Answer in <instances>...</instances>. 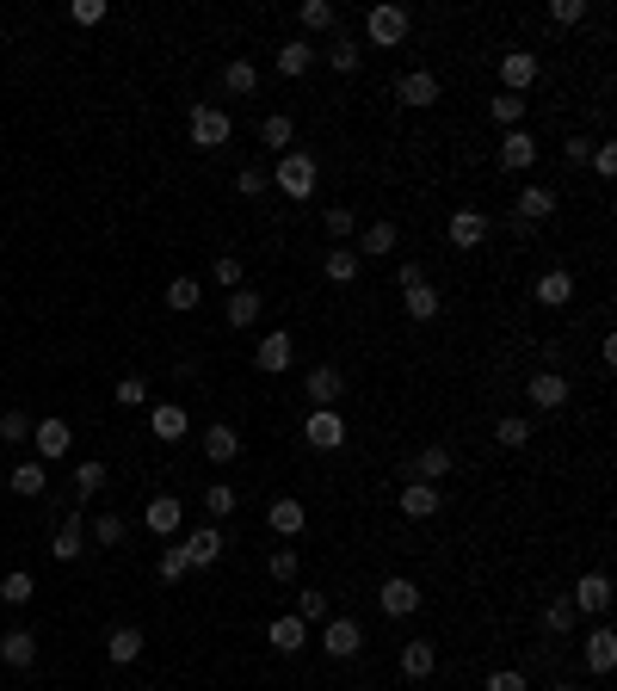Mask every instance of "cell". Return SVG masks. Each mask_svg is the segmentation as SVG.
<instances>
[{
	"instance_id": "c3c4849f",
	"label": "cell",
	"mask_w": 617,
	"mask_h": 691,
	"mask_svg": "<svg viewBox=\"0 0 617 691\" xmlns=\"http://www.w3.org/2000/svg\"><path fill=\"white\" fill-rule=\"evenodd\" d=\"M297 19H303V31H334V7H328V0H303Z\"/></svg>"
},
{
	"instance_id": "7bdbcfd3",
	"label": "cell",
	"mask_w": 617,
	"mask_h": 691,
	"mask_svg": "<svg viewBox=\"0 0 617 691\" xmlns=\"http://www.w3.org/2000/svg\"><path fill=\"white\" fill-rule=\"evenodd\" d=\"M488 112H494V124L519 130V124H525V99H519V93H494V105H488Z\"/></svg>"
},
{
	"instance_id": "52a82bcc",
	"label": "cell",
	"mask_w": 617,
	"mask_h": 691,
	"mask_svg": "<svg viewBox=\"0 0 617 691\" xmlns=\"http://www.w3.org/2000/svg\"><path fill=\"white\" fill-rule=\"evenodd\" d=\"M543 75V62H537V50H506L500 56V93H519L525 99V87Z\"/></svg>"
},
{
	"instance_id": "d6a6232c",
	"label": "cell",
	"mask_w": 617,
	"mask_h": 691,
	"mask_svg": "<svg viewBox=\"0 0 617 691\" xmlns=\"http://www.w3.org/2000/svg\"><path fill=\"white\" fill-rule=\"evenodd\" d=\"M358 253L352 247H328V260H321V272H328V284H358Z\"/></svg>"
},
{
	"instance_id": "681fc988",
	"label": "cell",
	"mask_w": 617,
	"mask_h": 691,
	"mask_svg": "<svg viewBox=\"0 0 617 691\" xmlns=\"http://www.w3.org/2000/svg\"><path fill=\"white\" fill-rule=\"evenodd\" d=\"M186 574H192L186 543H167V550H161V580H186Z\"/></svg>"
},
{
	"instance_id": "e575fe53",
	"label": "cell",
	"mask_w": 617,
	"mask_h": 691,
	"mask_svg": "<svg viewBox=\"0 0 617 691\" xmlns=\"http://www.w3.org/2000/svg\"><path fill=\"white\" fill-rule=\"evenodd\" d=\"M432 667H439V648H432V642H408L402 648V673L408 679H432Z\"/></svg>"
},
{
	"instance_id": "60d3db41",
	"label": "cell",
	"mask_w": 617,
	"mask_h": 691,
	"mask_svg": "<svg viewBox=\"0 0 617 691\" xmlns=\"http://www.w3.org/2000/svg\"><path fill=\"white\" fill-rule=\"evenodd\" d=\"M223 87H229V93H253V87H260V68H253L247 56H235V62L223 68Z\"/></svg>"
},
{
	"instance_id": "f5cc1de1",
	"label": "cell",
	"mask_w": 617,
	"mask_h": 691,
	"mask_svg": "<svg viewBox=\"0 0 617 691\" xmlns=\"http://www.w3.org/2000/svg\"><path fill=\"white\" fill-rule=\"evenodd\" d=\"M105 482H112V469H105V463H93V457L75 469V488H81V494H99Z\"/></svg>"
},
{
	"instance_id": "e7e4bbea",
	"label": "cell",
	"mask_w": 617,
	"mask_h": 691,
	"mask_svg": "<svg viewBox=\"0 0 617 691\" xmlns=\"http://www.w3.org/2000/svg\"><path fill=\"white\" fill-rule=\"evenodd\" d=\"M562 155H568V161L580 167V161H587V155H593V142H587V136H568V149H562Z\"/></svg>"
},
{
	"instance_id": "5bb4252c",
	"label": "cell",
	"mask_w": 617,
	"mask_h": 691,
	"mask_svg": "<svg viewBox=\"0 0 617 691\" xmlns=\"http://www.w3.org/2000/svg\"><path fill=\"white\" fill-rule=\"evenodd\" d=\"M266 642H272L278 654H303V648H309V624H303L297 611H284V617H272V624H266Z\"/></svg>"
},
{
	"instance_id": "83f0119b",
	"label": "cell",
	"mask_w": 617,
	"mask_h": 691,
	"mask_svg": "<svg viewBox=\"0 0 617 691\" xmlns=\"http://www.w3.org/2000/svg\"><path fill=\"white\" fill-rule=\"evenodd\" d=\"M186 556H192V568L223 562V531H216V525H198V531L186 537Z\"/></svg>"
},
{
	"instance_id": "680465c9",
	"label": "cell",
	"mask_w": 617,
	"mask_h": 691,
	"mask_svg": "<svg viewBox=\"0 0 617 691\" xmlns=\"http://www.w3.org/2000/svg\"><path fill=\"white\" fill-rule=\"evenodd\" d=\"M550 19L556 25H580V19H587V0H550Z\"/></svg>"
},
{
	"instance_id": "b9f144b4",
	"label": "cell",
	"mask_w": 617,
	"mask_h": 691,
	"mask_svg": "<svg viewBox=\"0 0 617 691\" xmlns=\"http://www.w3.org/2000/svg\"><path fill=\"white\" fill-rule=\"evenodd\" d=\"M266 574H272V580H284V587H290V580L303 574V556H297V550H290V543H284V550H272V556H266Z\"/></svg>"
},
{
	"instance_id": "f6af8a7d",
	"label": "cell",
	"mask_w": 617,
	"mask_h": 691,
	"mask_svg": "<svg viewBox=\"0 0 617 691\" xmlns=\"http://www.w3.org/2000/svg\"><path fill=\"white\" fill-rule=\"evenodd\" d=\"M50 488V476H44V463H19L13 469V494H31V500H38Z\"/></svg>"
},
{
	"instance_id": "f1b7e54d",
	"label": "cell",
	"mask_w": 617,
	"mask_h": 691,
	"mask_svg": "<svg viewBox=\"0 0 617 691\" xmlns=\"http://www.w3.org/2000/svg\"><path fill=\"white\" fill-rule=\"evenodd\" d=\"M136 654H142V630L136 624H118L112 636H105V661H112V667H130Z\"/></svg>"
},
{
	"instance_id": "30bf717a",
	"label": "cell",
	"mask_w": 617,
	"mask_h": 691,
	"mask_svg": "<svg viewBox=\"0 0 617 691\" xmlns=\"http://www.w3.org/2000/svg\"><path fill=\"white\" fill-rule=\"evenodd\" d=\"M290 358H297V340L284 334V327H272V334L253 346V365H260L266 377H278V371H290Z\"/></svg>"
},
{
	"instance_id": "d590c367",
	"label": "cell",
	"mask_w": 617,
	"mask_h": 691,
	"mask_svg": "<svg viewBox=\"0 0 617 691\" xmlns=\"http://www.w3.org/2000/svg\"><path fill=\"white\" fill-rule=\"evenodd\" d=\"M161 303H167L173 315H192V309L204 303V290H198V278H173V284H167V297H161Z\"/></svg>"
},
{
	"instance_id": "91938a15",
	"label": "cell",
	"mask_w": 617,
	"mask_h": 691,
	"mask_svg": "<svg viewBox=\"0 0 617 691\" xmlns=\"http://www.w3.org/2000/svg\"><path fill=\"white\" fill-rule=\"evenodd\" d=\"M105 13H112L105 0H75V7H68V19H75V25H99Z\"/></svg>"
},
{
	"instance_id": "ba28073f",
	"label": "cell",
	"mask_w": 617,
	"mask_h": 691,
	"mask_svg": "<svg viewBox=\"0 0 617 691\" xmlns=\"http://www.w3.org/2000/svg\"><path fill=\"white\" fill-rule=\"evenodd\" d=\"M303 439H309L315 451H340V445H346V420H340V408H309Z\"/></svg>"
},
{
	"instance_id": "bcb514c9",
	"label": "cell",
	"mask_w": 617,
	"mask_h": 691,
	"mask_svg": "<svg viewBox=\"0 0 617 691\" xmlns=\"http://www.w3.org/2000/svg\"><path fill=\"white\" fill-rule=\"evenodd\" d=\"M124 531H130V525H124V513H99V519H93V543H99V550L124 543Z\"/></svg>"
},
{
	"instance_id": "db71d44e",
	"label": "cell",
	"mask_w": 617,
	"mask_h": 691,
	"mask_svg": "<svg viewBox=\"0 0 617 691\" xmlns=\"http://www.w3.org/2000/svg\"><path fill=\"white\" fill-rule=\"evenodd\" d=\"M482 691H531V679H525L519 667H500V673L482 679Z\"/></svg>"
},
{
	"instance_id": "7402d4cb",
	"label": "cell",
	"mask_w": 617,
	"mask_h": 691,
	"mask_svg": "<svg viewBox=\"0 0 617 691\" xmlns=\"http://www.w3.org/2000/svg\"><path fill=\"white\" fill-rule=\"evenodd\" d=\"M531 297H537L543 309H562V303H574V272H562V266H556V272H543V278L531 284Z\"/></svg>"
},
{
	"instance_id": "4316f807",
	"label": "cell",
	"mask_w": 617,
	"mask_h": 691,
	"mask_svg": "<svg viewBox=\"0 0 617 691\" xmlns=\"http://www.w3.org/2000/svg\"><path fill=\"white\" fill-rule=\"evenodd\" d=\"M309 68H315V44H309V38H290V44L278 50V75H284V81H303Z\"/></svg>"
},
{
	"instance_id": "1f68e13d",
	"label": "cell",
	"mask_w": 617,
	"mask_h": 691,
	"mask_svg": "<svg viewBox=\"0 0 617 691\" xmlns=\"http://www.w3.org/2000/svg\"><path fill=\"white\" fill-rule=\"evenodd\" d=\"M81 550H87V531H81V519H62V525H56V537H50V556H56V562H75Z\"/></svg>"
},
{
	"instance_id": "603a6c76",
	"label": "cell",
	"mask_w": 617,
	"mask_h": 691,
	"mask_svg": "<svg viewBox=\"0 0 617 691\" xmlns=\"http://www.w3.org/2000/svg\"><path fill=\"white\" fill-rule=\"evenodd\" d=\"M204 457H210V463H235V457H241V432H235L229 420L204 426Z\"/></svg>"
},
{
	"instance_id": "f546056e",
	"label": "cell",
	"mask_w": 617,
	"mask_h": 691,
	"mask_svg": "<svg viewBox=\"0 0 617 691\" xmlns=\"http://www.w3.org/2000/svg\"><path fill=\"white\" fill-rule=\"evenodd\" d=\"M488 241V216L482 210H457L451 216V247H482Z\"/></svg>"
},
{
	"instance_id": "8d00e7d4",
	"label": "cell",
	"mask_w": 617,
	"mask_h": 691,
	"mask_svg": "<svg viewBox=\"0 0 617 691\" xmlns=\"http://www.w3.org/2000/svg\"><path fill=\"white\" fill-rule=\"evenodd\" d=\"M290 136H297V124H290V112H266L260 118V142H266V149H290Z\"/></svg>"
},
{
	"instance_id": "5b68a950",
	"label": "cell",
	"mask_w": 617,
	"mask_h": 691,
	"mask_svg": "<svg viewBox=\"0 0 617 691\" xmlns=\"http://www.w3.org/2000/svg\"><path fill=\"white\" fill-rule=\"evenodd\" d=\"M420 587H414V580L408 574H383V587H377V605H383V617H414L420 611Z\"/></svg>"
},
{
	"instance_id": "836d02e7",
	"label": "cell",
	"mask_w": 617,
	"mask_h": 691,
	"mask_svg": "<svg viewBox=\"0 0 617 691\" xmlns=\"http://www.w3.org/2000/svg\"><path fill=\"white\" fill-rule=\"evenodd\" d=\"M402 309H408L414 321H432V315L445 309V297H439V290H432V284H414V290H402Z\"/></svg>"
},
{
	"instance_id": "ac0fdd59",
	"label": "cell",
	"mask_w": 617,
	"mask_h": 691,
	"mask_svg": "<svg viewBox=\"0 0 617 691\" xmlns=\"http://www.w3.org/2000/svg\"><path fill=\"white\" fill-rule=\"evenodd\" d=\"M525 395H531V408H543V414H556V408L568 402V377H562V371H537Z\"/></svg>"
},
{
	"instance_id": "ee69618b",
	"label": "cell",
	"mask_w": 617,
	"mask_h": 691,
	"mask_svg": "<svg viewBox=\"0 0 617 691\" xmlns=\"http://www.w3.org/2000/svg\"><path fill=\"white\" fill-rule=\"evenodd\" d=\"M494 439H500L506 451H525V445H531V420H519V414H506V420L494 426Z\"/></svg>"
},
{
	"instance_id": "7c38bea8",
	"label": "cell",
	"mask_w": 617,
	"mask_h": 691,
	"mask_svg": "<svg viewBox=\"0 0 617 691\" xmlns=\"http://www.w3.org/2000/svg\"><path fill=\"white\" fill-rule=\"evenodd\" d=\"M580 654H587L593 673H611V667H617V630H611V624H593L587 636H580Z\"/></svg>"
},
{
	"instance_id": "9a60e30c",
	"label": "cell",
	"mask_w": 617,
	"mask_h": 691,
	"mask_svg": "<svg viewBox=\"0 0 617 691\" xmlns=\"http://www.w3.org/2000/svg\"><path fill=\"white\" fill-rule=\"evenodd\" d=\"M451 463H457V457H451V445H426V451L408 463V482H432V488H439V482L451 476Z\"/></svg>"
},
{
	"instance_id": "74e56055",
	"label": "cell",
	"mask_w": 617,
	"mask_h": 691,
	"mask_svg": "<svg viewBox=\"0 0 617 691\" xmlns=\"http://www.w3.org/2000/svg\"><path fill=\"white\" fill-rule=\"evenodd\" d=\"M0 599H7L13 611H19V605H31V599H38V580H31L25 568H13L7 580H0Z\"/></svg>"
},
{
	"instance_id": "3957f363",
	"label": "cell",
	"mask_w": 617,
	"mask_h": 691,
	"mask_svg": "<svg viewBox=\"0 0 617 691\" xmlns=\"http://www.w3.org/2000/svg\"><path fill=\"white\" fill-rule=\"evenodd\" d=\"M365 38H371L377 50H395V44L408 38V7H395V0L371 7V13H365Z\"/></svg>"
},
{
	"instance_id": "6f0895ef",
	"label": "cell",
	"mask_w": 617,
	"mask_h": 691,
	"mask_svg": "<svg viewBox=\"0 0 617 691\" xmlns=\"http://www.w3.org/2000/svg\"><path fill=\"white\" fill-rule=\"evenodd\" d=\"M587 161H593L599 179H611V173H617V142H593V155H587Z\"/></svg>"
},
{
	"instance_id": "d6986e66",
	"label": "cell",
	"mask_w": 617,
	"mask_h": 691,
	"mask_svg": "<svg viewBox=\"0 0 617 691\" xmlns=\"http://www.w3.org/2000/svg\"><path fill=\"white\" fill-rule=\"evenodd\" d=\"M31 439H38V457H44V463H56V457H68L75 432H68V420H38V426H31Z\"/></svg>"
},
{
	"instance_id": "7dc6e473",
	"label": "cell",
	"mask_w": 617,
	"mask_h": 691,
	"mask_svg": "<svg viewBox=\"0 0 617 691\" xmlns=\"http://www.w3.org/2000/svg\"><path fill=\"white\" fill-rule=\"evenodd\" d=\"M204 513H210V519H229V513H235V488H229V482H210V488H204Z\"/></svg>"
},
{
	"instance_id": "9f6ffc18",
	"label": "cell",
	"mask_w": 617,
	"mask_h": 691,
	"mask_svg": "<svg viewBox=\"0 0 617 691\" xmlns=\"http://www.w3.org/2000/svg\"><path fill=\"white\" fill-rule=\"evenodd\" d=\"M328 56H334V68H340V75H358V62H365V50H358V44H346V38H340Z\"/></svg>"
},
{
	"instance_id": "6125c7cd",
	"label": "cell",
	"mask_w": 617,
	"mask_h": 691,
	"mask_svg": "<svg viewBox=\"0 0 617 691\" xmlns=\"http://www.w3.org/2000/svg\"><path fill=\"white\" fill-rule=\"evenodd\" d=\"M235 192H241V198H260V192H266V173H260V167H241V173H235Z\"/></svg>"
},
{
	"instance_id": "9c48e42d",
	"label": "cell",
	"mask_w": 617,
	"mask_h": 691,
	"mask_svg": "<svg viewBox=\"0 0 617 691\" xmlns=\"http://www.w3.org/2000/svg\"><path fill=\"white\" fill-rule=\"evenodd\" d=\"M537 155H543V149H537V136H531L525 124L500 136V167H506V173H531V167H537Z\"/></svg>"
},
{
	"instance_id": "2e32d148",
	"label": "cell",
	"mask_w": 617,
	"mask_h": 691,
	"mask_svg": "<svg viewBox=\"0 0 617 691\" xmlns=\"http://www.w3.org/2000/svg\"><path fill=\"white\" fill-rule=\"evenodd\" d=\"M340 389H346V377L334 371V365H309V377H303V395L315 408H334L340 402Z\"/></svg>"
},
{
	"instance_id": "e0dca14e",
	"label": "cell",
	"mask_w": 617,
	"mask_h": 691,
	"mask_svg": "<svg viewBox=\"0 0 617 691\" xmlns=\"http://www.w3.org/2000/svg\"><path fill=\"white\" fill-rule=\"evenodd\" d=\"M0 661L19 667V673H25V667H38V636H31L25 624H13L7 636H0Z\"/></svg>"
},
{
	"instance_id": "4dcf8cb0",
	"label": "cell",
	"mask_w": 617,
	"mask_h": 691,
	"mask_svg": "<svg viewBox=\"0 0 617 691\" xmlns=\"http://www.w3.org/2000/svg\"><path fill=\"white\" fill-rule=\"evenodd\" d=\"M260 309H266V297H260V290H235V297L223 303V315H229V327H235V334L260 321Z\"/></svg>"
},
{
	"instance_id": "277c9868",
	"label": "cell",
	"mask_w": 617,
	"mask_h": 691,
	"mask_svg": "<svg viewBox=\"0 0 617 691\" xmlns=\"http://www.w3.org/2000/svg\"><path fill=\"white\" fill-rule=\"evenodd\" d=\"M568 605L574 611H587V617H599V611H611V574L605 568H587L574 580V593H568Z\"/></svg>"
},
{
	"instance_id": "484cf974",
	"label": "cell",
	"mask_w": 617,
	"mask_h": 691,
	"mask_svg": "<svg viewBox=\"0 0 617 691\" xmlns=\"http://www.w3.org/2000/svg\"><path fill=\"white\" fill-rule=\"evenodd\" d=\"M149 432H155L161 445L186 439V408H179V402H155V408H149Z\"/></svg>"
},
{
	"instance_id": "8fae6325",
	"label": "cell",
	"mask_w": 617,
	"mask_h": 691,
	"mask_svg": "<svg viewBox=\"0 0 617 691\" xmlns=\"http://www.w3.org/2000/svg\"><path fill=\"white\" fill-rule=\"evenodd\" d=\"M395 99H402V105H414V112L439 105V75H432V68H408V75L395 81Z\"/></svg>"
},
{
	"instance_id": "d4e9b609",
	"label": "cell",
	"mask_w": 617,
	"mask_h": 691,
	"mask_svg": "<svg viewBox=\"0 0 617 691\" xmlns=\"http://www.w3.org/2000/svg\"><path fill=\"white\" fill-rule=\"evenodd\" d=\"M395 500H402V513H408V519H432V513L445 506V494L432 488V482H408V488L395 494Z\"/></svg>"
},
{
	"instance_id": "44dd1931",
	"label": "cell",
	"mask_w": 617,
	"mask_h": 691,
	"mask_svg": "<svg viewBox=\"0 0 617 691\" xmlns=\"http://www.w3.org/2000/svg\"><path fill=\"white\" fill-rule=\"evenodd\" d=\"M179 519H186L179 494H155V500H149V513H142V525H149L155 537H173V531H179Z\"/></svg>"
},
{
	"instance_id": "f35d334b",
	"label": "cell",
	"mask_w": 617,
	"mask_h": 691,
	"mask_svg": "<svg viewBox=\"0 0 617 691\" xmlns=\"http://www.w3.org/2000/svg\"><path fill=\"white\" fill-rule=\"evenodd\" d=\"M574 624H580V611L568 605V593H562V599H550V605H543V630H550V636H568Z\"/></svg>"
},
{
	"instance_id": "816d5d0a",
	"label": "cell",
	"mask_w": 617,
	"mask_h": 691,
	"mask_svg": "<svg viewBox=\"0 0 617 691\" xmlns=\"http://www.w3.org/2000/svg\"><path fill=\"white\" fill-rule=\"evenodd\" d=\"M112 402H118V408H142V402H149V383H142V377H118Z\"/></svg>"
},
{
	"instance_id": "ab89813d",
	"label": "cell",
	"mask_w": 617,
	"mask_h": 691,
	"mask_svg": "<svg viewBox=\"0 0 617 691\" xmlns=\"http://www.w3.org/2000/svg\"><path fill=\"white\" fill-rule=\"evenodd\" d=\"M31 426H38V420H31L25 408H7V414H0V445H25Z\"/></svg>"
},
{
	"instance_id": "6da1fadb",
	"label": "cell",
	"mask_w": 617,
	"mask_h": 691,
	"mask_svg": "<svg viewBox=\"0 0 617 691\" xmlns=\"http://www.w3.org/2000/svg\"><path fill=\"white\" fill-rule=\"evenodd\" d=\"M272 179H278V192H284V198H315L321 167H315V155H303V149H284L278 167H272Z\"/></svg>"
},
{
	"instance_id": "cb8c5ba5",
	"label": "cell",
	"mask_w": 617,
	"mask_h": 691,
	"mask_svg": "<svg viewBox=\"0 0 617 691\" xmlns=\"http://www.w3.org/2000/svg\"><path fill=\"white\" fill-rule=\"evenodd\" d=\"M513 210H519V223H550V216H556V192L550 186H525L513 198Z\"/></svg>"
},
{
	"instance_id": "11a10c76",
	"label": "cell",
	"mask_w": 617,
	"mask_h": 691,
	"mask_svg": "<svg viewBox=\"0 0 617 691\" xmlns=\"http://www.w3.org/2000/svg\"><path fill=\"white\" fill-rule=\"evenodd\" d=\"M297 617L303 624H328V593H297Z\"/></svg>"
},
{
	"instance_id": "03108f58",
	"label": "cell",
	"mask_w": 617,
	"mask_h": 691,
	"mask_svg": "<svg viewBox=\"0 0 617 691\" xmlns=\"http://www.w3.org/2000/svg\"><path fill=\"white\" fill-rule=\"evenodd\" d=\"M550 691H580V685H568V679H562V685H550Z\"/></svg>"
},
{
	"instance_id": "7a4b0ae2",
	"label": "cell",
	"mask_w": 617,
	"mask_h": 691,
	"mask_svg": "<svg viewBox=\"0 0 617 691\" xmlns=\"http://www.w3.org/2000/svg\"><path fill=\"white\" fill-rule=\"evenodd\" d=\"M186 136H192V149H223V142L235 136V118L223 112V105H192Z\"/></svg>"
},
{
	"instance_id": "ffe728a7",
	"label": "cell",
	"mask_w": 617,
	"mask_h": 691,
	"mask_svg": "<svg viewBox=\"0 0 617 691\" xmlns=\"http://www.w3.org/2000/svg\"><path fill=\"white\" fill-rule=\"evenodd\" d=\"M352 241H358V247H352L358 260H383V253H395V241H402V235H395V223H365Z\"/></svg>"
},
{
	"instance_id": "4fadbf2b",
	"label": "cell",
	"mask_w": 617,
	"mask_h": 691,
	"mask_svg": "<svg viewBox=\"0 0 617 691\" xmlns=\"http://www.w3.org/2000/svg\"><path fill=\"white\" fill-rule=\"evenodd\" d=\"M266 525L290 543V537H303V525H309V513H303V500L297 494H278L272 506H266Z\"/></svg>"
},
{
	"instance_id": "8992f818",
	"label": "cell",
	"mask_w": 617,
	"mask_h": 691,
	"mask_svg": "<svg viewBox=\"0 0 617 691\" xmlns=\"http://www.w3.org/2000/svg\"><path fill=\"white\" fill-rule=\"evenodd\" d=\"M358 648H365L358 617H328V630H321V654H328V661H352Z\"/></svg>"
},
{
	"instance_id": "be15d7a7",
	"label": "cell",
	"mask_w": 617,
	"mask_h": 691,
	"mask_svg": "<svg viewBox=\"0 0 617 691\" xmlns=\"http://www.w3.org/2000/svg\"><path fill=\"white\" fill-rule=\"evenodd\" d=\"M395 284H402V290H414V284H426V272H420V260H402V266H395Z\"/></svg>"
},
{
	"instance_id": "f907efd6",
	"label": "cell",
	"mask_w": 617,
	"mask_h": 691,
	"mask_svg": "<svg viewBox=\"0 0 617 691\" xmlns=\"http://www.w3.org/2000/svg\"><path fill=\"white\" fill-rule=\"evenodd\" d=\"M352 235H358V216H352L346 204H334V210H328V241L340 247V241H352Z\"/></svg>"
},
{
	"instance_id": "94428289",
	"label": "cell",
	"mask_w": 617,
	"mask_h": 691,
	"mask_svg": "<svg viewBox=\"0 0 617 691\" xmlns=\"http://www.w3.org/2000/svg\"><path fill=\"white\" fill-rule=\"evenodd\" d=\"M210 278H216V284H229V290H241V260H235V253H223V260L210 266Z\"/></svg>"
}]
</instances>
